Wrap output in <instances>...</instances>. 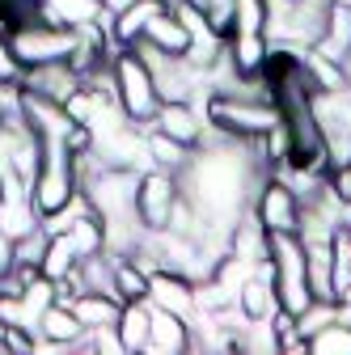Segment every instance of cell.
Masks as SVG:
<instances>
[{
  "instance_id": "1",
  "label": "cell",
  "mask_w": 351,
  "mask_h": 355,
  "mask_svg": "<svg viewBox=\"0 0 351 355\" xmlns=\"http://www.w3.org/2000/svg\"><path fill=\"white\" fill-rule=\"evenodd\" d=\"M203 119L216 131L233 136V140L271 136V131L284 123L275 98H241V94H207L203 98Z\"/></svg>"
},
{
  "instance_id": "2",
  "label": "cell",
  "mask_w": 351,
  "mask_h": 355,
  "mask_svg": "<svg viewBox=\"0 0 351 355\" xmlns=\"http://www.w3.org/2000/svg\"><path fill=\"white\" fill-rule=\"evenodd\" d=\"M267 258L275 266V300L288 318H300L314 304L309 279H305V245L296 233H267Z\"/></svg>"
},
{
  "instance_id": "3",
  "label": "cell",
  "mask_w": 351,
  "mask_h": 355,
  "mask_svg": "<svg viewBox=\"0 0 351 355\" xmlns=\"http://www.w3.org/2000/svg\"><path fill=\"white\" fill-rule=\"evenodd\" d=\"M110 76H114V102L119 110L131 119V123H153L161 98H157V85H153V72L148 64L140 60L136 47H119L114 60H110Z\"/></svg>"
},
{
  "instance_id": "4",
  "label": "cell",
  "mask_w": 351,
  "mask_h": 355,
  "mask_svg": "<svg viewBox=\"0 0 351 355\" xmlns=\"http://www.w3.org/2000/svg\"><path fill=\"white\" fill-rule=\"evenodd\" d=\"M178 199H182L178 173L157 169V165L144 169V173H140V187H136V216H140L144 233L169 229V216H173V207H178Z\"/></svg>"
},
{
  "instance_id": "5",
  "label": "cell",
  "mask_w": 351,
  "mask_h": 355,
  "mask_svg": "<svg viewBox=\"0 0 351 355\" xmlns=\"http://www.w3.org/2000/svg\"><path fill=\"white\" fill-rule=\"evenodd\" d=\"M250 211L262 220L267 233H296L300 229V195L284 182V178H275V173H267L258 182Z\"/></svg>"
},
{
  "instance_id": "6",
  "label": "cell",
  "mask_w": 351,
  "mask_h": 355,
  "mask_svg": "<svg viewBox=\"0 0 351 355\" xmlns=\"http://www.w3.org/2000/svg\"><path fill=\"white\" fill-rule=\"evenodd\" d=\"M17 114L42 144H68L72 127H76L72 114L64 110V102H51V98L34 94V89H26V85H17Z\"/></svg>"
},
{
  "instance_id": "7",
  "label": "cell",
  "mask_w": 351,
  "mask_h": 355,
  "mask_svg": "<svg viewBox=\"0 0 351 355\" xmlns=\"http://www.w3.org/2000/svg\"><path fill=\"white\" fill-rule=\"evenodd\" d=\"M148 304L187 318L191 322V334L195 330H207V313H199V309H195V284L187 275H178V271H165V266L148 271Z\"/></svg>"
},
{
  "instance_id": "8",
  "label": "cell",
  "mask_w": 351,
  "mask_h": 355,
  "mask_svg": "<svg viewBox=\"0 0 351 355\" xmlns=\"http://www.w3.org/2000/svg\"><path fill=\"white\" fill-rule=\"evenodd\" d=\"M153 127H157V131H165L169 140L187 144V148H199L203 131H207V119L199 114V106H195V102H161V106H157V114H153Z\"/></svg>"
},
{
  "instance_id": "9",
  "label": "cell",
  "mask_w": 351,
  "mask_h": 355,
  "mask_svg": "<svg viewBox=\"0 0 351 355\" xmlns=\"http://www.w3.org/2000/svg\"><path fill=\"white\" fill-rule=\"evenodd\" d=\"M17 85L34 89V94L51 98V102H68V98L76 94V89H80L85 80H80V72H76L68 60H55V64H38V68H26Z\"/></svg>"
},
{
  "instance_id": "10",
  "label": "cell",
  "mask_w": 351,
  "mask_h": 355,
  "mask_svg": "<svg viewBox=\"0 0 351 355\" xmlns=\"http://www.w3.org/2000/svg\"><path fill=\"white\" fill-rule=\"evenodd\" d=\"M153 355H178V351H191V322L169 313V309H157L148 304V347Z\"/></svg>"
},
{
  "instance_id": "11",
  "label": "cell",
  "mask_w": 351,
  "mask_h": 355,
  "mask_svg": "<svg viewBox=\"0 0 351 355\" xmlns=\"http://www.w3.org/2000/svg\"><path fill=\"white\" fill-rule=\"evenodd\" d=\"M80 338H85V326L72 313V304L55 300L47 313L38 318V347H47V351H76Z\"/></svg>"
},
{
  "instance_id": "12",
  "label": "cell",
  "mask_w": 351,
  "mask_h": 355,
  "mask_svg": "<svg viewBox=\"0 0 351 355\" xmlns=\"http://www.w3.org/2000/svg\"><path fill=\"white\" fill-rule=\"evenodd\" d=\"M267 55H271L267 34H229L225 38V60L241 80H254L267 72Z\"/></svg>"
},
{
  "instance_id": "13",
  "label": "cell",
  "mask_w": 351,
  "mask_h": 355,
  "mask_svg": "<svg viewBox=\"0 0 351 355\" xmlns=\"http://www.w3.org/2000/svg\"><path fill=\"white\" fill-rule=\"evenodd\" d=\"M161 9H173V0H136V5H127L123 13H114V21H110L114 47H136L140 34H144V26H148Z\"/></svg>"
},
{
  "instance_id": "14",
  "label": "cell",
  "mask_w": 351,
  "mask_h": 355,
  "mask_svg": "<svg viewBox=\"0 0 351 355\" xmlns=\"http://www.w3.org/2000/svg\"><path fill=\"white\" fill-rule=\"evenodd\" d=\"M140 42H148V47H157V51H165V55H187V51H191V30L182 26V17L173 13V9H161V13L144 26Z\"/></svg>"
},
{
  "instance_id": "15",
  "label": "cell",
  "mask_w": 351,
  "mask_h": 355,
  "mask_svg": "<svg viewBox=\"0 0 351 355\" xmlns=\"http://www.w3.org/2000/svg\"><path fill=\"white\" fill-rule=\"evenodd\" d=\"M280 313V300H275V284L258 279L250 271V279L237 288V318L241 322H271Z\"/></svg>"
},
{
  "instance_id": "16",
  "label": "cell",
  "mask_w": 351,
  "mask_h": 355,
  "mask_svg": "<svg viewBox=\"0 0 351 355\" xmlns=\"http://www.w3.org/2000/svg\"><path fill=\"white\" fill-rule=\"evenodd\" d=\"M72 313L80 318L85 330H102V326H114L119 322L123 300L110 296V292H76L72 296Z\"/></svg>"
},
{
  "instance_id": "17",
  "label": "cell",
  "mask_w": 351,
  "mask_h": 355,
  "mask_svg": "<svg viewBox=\"0 0 351 355\" xmlns=\"http://www.w3.org/2000/svg\"><path fill=\"white\" fill-rule=\"evenodd\" d=\"M114 334H119L123 351H144L148 347V300H123Z\"/></svg>"
},
{
  "instance_id": "18",
  "label": "cell",
  "mask_w": 351,
  "mask_h": 355,
  "mask_svg": "<svg viewBox=\"0 0 351 355\" xmlns=\"http://www.w3.org/2000/svg\"><path fill=\"white\" fill-rule=\"evenodd\" d=\"M68 241H72L76 258L106 250V225H102V216H94L89 207H85V211H80V216L72 220V225H68Z\"/></svg>"
},
{
  "instance_id": "19",
  "label": "cell",
  "mask_w": 351,
  "mask_h": 355,
  "mask_svg": "<svg viewBox=\"0 0 351 355\" xmlns=\"http://www.w3.org/2000/svg\"><path fill=\"white\" fill-rule=\"evenodd\" d=\"M144 144H148V161H153L157 169H169V173H182L187 161H191V153H195V148H187V144H178V140H169L165 131H157V127L144 136Z\"/></svg>"
},
{
  "instance_id": "20",
  "label": "cell",
  "mask_w": 351,
  "mask_h": 355,
  "mask_svg": "<svg viewBox=\"0 0 351 355\" xmlns=\"http://www.w3.org/2000/svg\"><path fill=\"white\" fill-rule=\"evenodd\" d=\"M76 271V250L68 241V233H51L47 237V250H42V262H38V275H47L51 284L72 275Z\"/></svg>"
},
{
  "instance_id": "21",
  "label": "cell",
  "mask_w": 351,
  "mask_h": 355,
  "mask_svg": "<svg viewBox=\"0 0 351 355\" xmlns=\"http://www.w3.org/2000/svg\"><path fill=\"white\" fill-rule=\"evenodd\" d=\"M0 229H5L13 241L38 229V211L30 203V195H13V199H0Z\"/></svg>"
},
{
  "instance_id": "22",
  "label": "cell",
  "mask_w": 351,
  "mask_h": 355,
  "mask_svg": "<svg viewBox=\"0 0 351 355\" xmlns=\"http://www.w3.org/2000/svg\"><path fill=\"white\" fill-rule=\"evenodd\" d=\"M309 351H318V355H351V322L339 313L334 322L314 330L309 334Z\"/></svg>"
},
{
  "instance_id": "23",
  "label": "cell",
  "mask_w": 351,
  "mask_h": 355,
  "mask_svg": "<svg viewBox=\"0 0 351 355\" xmlns=\"http://www.w3.org/2000/svg\"><path fill=\"white\" fill-rule=\"evenodd\" d=\"M114 296L119 300H148V271L131 258L114 262Z\"/></svg>"
},
{
  "instance_id": "24",
  "label": "cell",
  "mask_w": 351,
  "mask_h": 355,
  "mask_svg": "<svg viewBox=\"0 0 351 355\" xmlns=\"http://www.w3.org/2000/svg\"><path fill=\"white\" fill-rule=\"evenodd\" d=\"M229 34H267V0H233Z\"/></svg>"
},
{
  "instance_id": "25",
  "label": "cell",
  "mask_w": 351,
  "mask_h": 355,
  "mask_svg": "<svg viewBox=\"0 0 351 355\" xmlns=\"http://www.w3.org/2000/svg\"><path fill=\"white\" fill-rule=\"evenodd\" d=\"M13 266H17V250H13V237H9L5 229H0V275H9Z\"/></svg>"
},
{
  "instance_id": "26",
  "label": "cell",
  "mask_w": 351,
  "mask_h": 355,
  "mask_svg": "<svg viewBox=\"0 0 351 355\" xmlns=\"http://www.w3.org/2000/svg\"><path fill=\"white\" fill-rule=\"evenodd\" d=\"M343 229H351V203H343Z\"/></svg>"
},
{
  "instance_id": "27",
  "label": "cell",
  "mask_w": 351,
  "mask_h": 355,
  "mask_svg": "<svg viewBox=\"0 0 351 355\" xmlns=\"http://www.w3.org/2000/svg\"><path fill=\"white\" fill-rule=\"evenodd\" d=\"M182 5H191V9H207V0H182Z\"/></svg>"
}]
</instances>
